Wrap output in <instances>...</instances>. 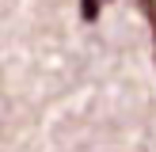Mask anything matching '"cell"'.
Wrapping results in <instances>:
<instances>
[{
  "label": "cell",
  "mask_w": 156,
  "mask_h": 152,
  "mask_svg": "<svg viewBox=\"0 0 156 152\" xmlns=\"http://www.w3.org/2000/svg\"><path fill=\"white\" fill-rule=\"evenodd\" d=\"M107 4H111V0H80V19L84 23H95L99 15H103Z\"/></svg>",
  "instance_id": "6da1fadb"
},
{
  "label": "cell",
  "mask_w": 156,
  "mask_h": 152,
  "mask_svg": "<svg viewBox=\"0 0 156 152\" xmlns=\"http://www.w3.org/2000/svg\"><path fill=\"white\" fill-rule=\"evenodd\" d=\"M137 4H141L145 19H149V27H152V42H156V0H137Z\"/></svg>",
  "instance_id": "7a4b0ae2"
}]
</instances>
